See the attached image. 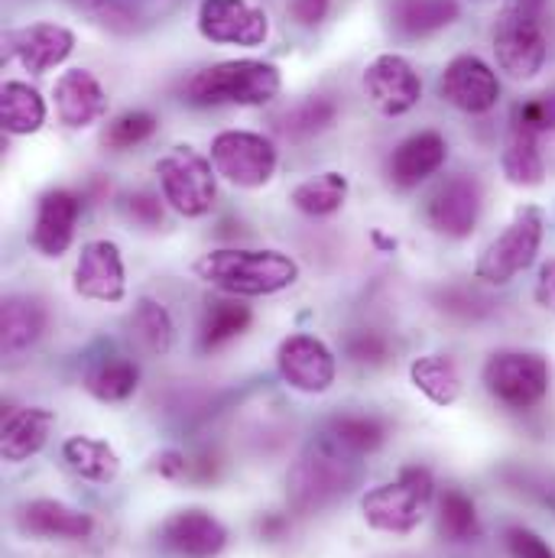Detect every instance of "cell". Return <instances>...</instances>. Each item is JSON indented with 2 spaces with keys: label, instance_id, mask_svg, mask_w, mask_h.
Returning a JSON list of instances; mask_svg holds the SVG:
<instances>
[{
  "label": "cell",
  "instance_id": "obj_4",
  "mask_svg": "<svg viewBox=\"0 0 555 558\" xmlns=\"http://www.w3.org/2000/svg\"><path fill=\"white\" fill-rule=\"evenodd\" d=\"M341 448H335L328 438L312 445L289 471V500L295 510H322L335 504L354 481V468Z\"/></svg>",
  "mask_w": 555,
  "mask_h": 558
},
{
  "label": "cell",
  "instance_id": "obj_44",
  "mask_svg": "<svg viewBox=\"0 0 555 558\" xmlns=\"http://www.w3.org/2000/svg\"><path fill=\"white\" fill-rule=\"evenodd\" d=\"M286 533V520L282 517H267L264 523H261V536L264 539H279Z\"/></svg>",
  "mask_w": 555,
  "mask_h": 558
},
{
  "label": "cell",
  "instance_id": "obj_6",
  "mask_svg": "<svg viewBox=\"0 0 555 558\" xmlns=\"http://www.w3.org/2000/svg\"><path fill=\"white\" fill-rule=\"evenodd\" d=\"M162 198L185 218H202L212 211L218 185H215V166L195 153L192 146H172L156 162Z\"/></svg>",
  "mask_w": 555,
  "mask_h": 558
},
{
  "label": "cell",
  "instance_id": "obj_43",
  "mask_svg": "<svg viewBox=\"0 0 555 558\" xmlns=\"http://www.w3.org/2000/svg\"><path fill=\"white\" fill-rule=\"evenodd\" d=\"M536 302L546 312H555V260L543 264V270H540V279H536Z\"/></svg>",
  "mask_w": 555,
  "mask_h": 558
},
{
  "label": "cell",
  "instance_id": "obj_18",
  "mask_svg": "<svg viewBox=\"0 0 555 558\" xmlns=\"http://www.w3.org/2000/svg\"><path fill=\"white\" fill-rule=\"evenodd\" d=\"M82 202L69 189H49L39 195L36 205V221H33V247L43 257H62L75 238V221H79Z\"/></svg>",
  "mask_w": 555,
  "mask_h": 558
},
{
  "label": "cell",
  "instance_id": "obj_19",
  "mask_svg": "<svg viewBox=\"0 0 555 558\" xmlns=\"http://www.w3.org/2000/svg\"><path fill=\"white\" fill-rule=\"evenodd\" d=\"M59 121L72 131L92 128L108 114V95L88 69H69L52 88Z\"/></svg>",
  "mask_w": 555,
  "mask_h": 558
},
{
  "label": "cell",
  "instance_id": "obj_17",
  "mask_svg": "<svg viewBox=\"0 0 555 558\" xmlns=\"http://www.w3.org/2000/svg\"><path fill=\"white\" fill-rule=\"evenodd\" d=\"M72 49H75V36L59 23H29L7 33V52L33 75L62 65L72 56Z\"/></svg>",
  "mask_w": 555,
  "mask_h": 558
},
{
  "label": "cell",
  "instance_id": "obj_29",
  "mask_svg": "<svg viewBox=\"0 0 555 558\" xmlns=\"http://www.w3.org/2000/svg\"><path fill=\"white\" fill-rule=\"evenodd\" d=\"M325 438L341 448L345 454L358 458V454H371L384 445L387 438V422L377 416H367V413H341L328 422V432Z\"/></svg>",
  "mask_w": 555,
  "mask_h": 558
},
{
  "label": "cell",
  "instance_id": "obj_7",
  "mask_svg": "<svg viewBox=\"0 0 555 558\" xmlns=\"http://www.w3.org/2000/svg\"><path fill=\"white\" fill-rule=\"evenodd\" d=\"M543 228H546V221L536 205L520 208L517 218L510 221V228L481 254L478 270H474L478 279H484L491 286H507L510 279L530 270L543 247Z\"/></svg>",
  "mask_w": 555,
  "mask_h": 558
},
{
  "label": "cell",
  "instance_id": "obj_3",
  "mask_svg": "<svg viewBox=\"0 0 555 558\" xmlns=\"http://www.w3.org/2000/svg\"><path fill=\"white\" fill-rule=\"evenodd\" d=\"M432 494H435V481H432L429 468L410 464L400 471L397 481L367 490L361 497V510H364L367 526H374L381 533L403 536V533H413L422 523V513H425Z\"/></svg>",
  "mask_w": 555,
  "mask_h": 558
},
{
  "label": "cell",
  "instance_id": "obj_24",
  "mask_svg": "<svg viewBox=\"0 0 555 558\" xmlns=\"http://www.w3.org/2000/svg\"><path fill=\"white\" fill-rule=\"evenodd\" d=\"M461 13L458 0H390V23L400 36L419 39L445 29Z\"/></svg>",
  "mask_w": 555,
  "mask_h": 558
},
{
  "label": "cell",
  "instance_id": "obj_15",
  "mask_svg": "<svg viewBox=\"0 0 555 558\" xmlns=\"http://www.w3.org/2000/svg\"><path fill=\"white\" fill-rule=\"evenodd\" d=\"M75 292L95 302H121L128 292L124 260L114 241H88L75 264Z\"/></svg>",
  "mask_w": 555,
  "mask_h": 558
},
{
  "label": "cell",
  "instance_id": "obj_1",
  "mask_svg": "<svg viewBox=\"0 0 555 558\" xmlns=\"http://www.w3.org/2000/svg\"><path fill=\"white\" fill-rule=\"evenodd\" d=\"M195 277L228 295H274L299 279V267L279 251L221 247L195 260Z\"/></svg>",
  "mask_w": 555,
  "mask_h": 558
},
{
  "label": "cell",
  "instance_id": "obj_14",
  "mask_svg": "<svg viewBox=\"0 0 555 558\" xmlns=\"http://www.w3.org/2000/svg\"><path fill=\"white\" fill-rule=\"evenodd\" d=\"M425 218L435 234L461 241L474 231L481 218V185L474 175H455L445 185L435 189V195L425 205Z\"/></svg>",
  "mask_w": 555,
  "mask_h": 558
},
{
  "label": "cell",
  "instance_id": "obj_25",
  "mask_svg": "<svg viewBox=\"0 0 555 558\" xmlns=\"http://www.w3.org/2000/svg\"><path fill=\"white\" fill-rule=\"evenodd\" d=\"M504 175L514 185H540L546 175V162L540 153V134L533 128H527L523 121L514 118L507 146H504Z\"/></svg>",
  "mask_w": 555,
  "mask_h": 558
},
{
  "label": "cell",
  "instance_id": "obj_22",
  "mask_svg": "<svg viewBox=\"0 0 555 558\" xmlns=\"http://www.w3.org/2000/svg\"><path fill=\"white\" fill-rule=\"evenodd\" d=\"M20 530L39 539H88L95 523L62 500H33L20 510Z\"/></svg>",
  "mask_w": 555,
  "mask_h": 558
},
{
  "label": "cell",
  "instance_id": "obj_33",
  "mask_svg": "<svg viewBox=\"0 0 555 558\" xmlns=\"http://www.w3.org/2000/svg\"><path fill=\"white\" fill-rule=\"evenodd\" d=\"M438 533L445 543H474L481 536V520H478V507L468 494L448 487L438 497Z\"/></svg>",
  "mask_w": 555,
  "mask_h": 558
},
{
  "label": "cell",
  "instance_id": "obj_8",
  "mask_svg": "<svg viewBox=\"0 0 555 558\" xmlns=\"http://www.w3.org/2000/svg\"><path fill=\"white\" fill-rule=\"evenodd\" d=\"M212 166L238 189H261L277 172V146L264 134L225 131L212 140Z\"/></svg>",
  "mask_w": 555,
  "mask_h": 558
},
{
  "label": "cell",
  "instance_id": "obj_32",
  "mask_svg": "<svg viewBox=\"0 0 555 558\" xmlns=\"http://www.w3.org/2000/svg\"><path fill=\"white\" fill-rule=\"evenodd\" d=\"M140 384V367L128 357H108L101 361L88 377L85 387L95 400L101 403H124L137 393Z\"/></svg>",
  "mask_w": 555,
  "mask_h": 558
},
{
  "label": "cell",
  "instance_id": "obj_40",
  "mask_svg": "<svg viewBox=\"0 0 555 558\" xmlns=\"http://www.w3.org/2000/svg\"><path fill=\"white\" fill-rule=\"evenodd\" d=\"M514 118H517V121H523L527 128H533L536 134H543V131H555V95H540V98H533V101L520 105Z\"/></svg>",
  "mask_w": 555,
  "mask_h": 558
},
{
  "label": "cell",
  "instance_id": "obj_31",
  "mask_svg": "<svg viewBox=\"0 0 555 558\" xmlns=\"http://www.w3.org/2000/svg\"><path fill=\"white\" fill-rule=\"evenodd\" d=\"M348 198V179L341 172H322L315 179L299 182L289 192V202L295 211L309 215V218H328L335 215Z\"/></svg>",
  "mask_w": 555,
  "mask_h": 558
},
{
  "label": "cell",
  "instance_id": "obj_16",
  "mask_svg": "<svg viewBox=\"0 0 555 558\" xmlns=\"http://www.w3.org/2000/svg\"><path fill=\"white\" fill-rule=\"evenodd\" d=\"M159 543L176 558H218L228 546V530L205 510H179L162 523Z\"/></svg>",
  "mask_w": 555,
  "mask_h": 558
},
{
  "label": "cell",
  "instance_id": "obj_13",
  "mask_svg": "<svg viewBox=\"0 0 555 558\" xmlns=\"http://www.w3.org/2000/svg\"><path fill=\"white\" fill-rule=\"evenodd\" d=\"M364 92L374 101V108L387 118H400L407 111H413L422 98V82H419L417 69L403 59V56H377L367 69H364Z\"/></svg>",
  "mask_w": 555,
  "mask_h": 558
},
{
  "label": "cell",
  "instance_id": "obj_20",
  "mask_svg": "<svg viewBox=\"0 0 555 558\" xmlns=\"http://www.w3.org/2000/svg\"><path fill=\"white\" fill-rule=\"evenodd\" d=\"M445 156H448V143L442 134L435 131H422L407 137L390 156V182L397 189H417L419 182H425L429 175H435L442 166H445Z\"/></svg>",
  "mask_w": 555,
  "mask_h": 558
},
{
  "label": "cell",
  "instance_id": "obj_36",
  "mask_svg": "<svg viewBox=\"0 0 555 558\" xmlns=\"http://www.w3.org/2000/svg\"><path fill=\"white\" fill-rule=\"evenodd\" d=\"M156 118L149 114V111H124V114H118L108 128H105V134H101V143L108 146V149H114V153H121V149H131V146H140V143H146V140L156 134Z\"/></svg>",
  "mask_w": 555,
  "mask_h": 558
},
{
  "label": "cell",
  "instance_id": "obj_5",
  "mask_svg": "<svg viewBox=\"0 0 555 558\" xmlns=\"http://www.w3.org/2000/svg\"><path fill=\"white\" fill-rule=\"evenodd\" d=\"M550 361L533 351H497L484 364V390L507 410H533L550 393Z\"/></svg>",
  "mask_w": 555,
  "mask_h": 558
},
{
  "label": "cell",
  "instance_id": "obj_2",
  "mask_svg": "<svg viewBox=\"0 0 555 558\" xmlns=\"http://www.w3.org/2000/svg\"><path fill=\"white\" fill-rule=\"evenodd\" d=\"M189 105L208 108V105H241L257 108L279 95V69L274 62L257 59H234L218 62L202 72H195L182 88Z\"/></svg>",
  "mask_w": 555,
  "mask_h": 558
},
{
  "label": "cell",
  "instance_id": "obj_12",
  "mask_svg": "<svg viewBox=\"0 0 555 558\" xmlns=\"http://www.w3.org/2000/svg\"><path fill=\"white\" fill-rule=\"evenodd\" d=\"M279 377L299 393H325L335 384V354L312 335H289L277 351Z\"/></svg>",
  "mask_w": 555,
  "mask_h": 558
},
{
  "label": "cell",
  "instance_id": "obj_34",
  "mask_svg": "<svg viewBox=\"0 0 555 558\" xmlns=\"http://www.w3.org/2000/svg\"><path fill=\"white\" fill-rule=\"evenodd\" d=\"M131 331H134L140 348L149 351V354H166L172 348V338H176L169 312L159 302H153V299H140L137 305H134Z\"/></svg>",
  "mask_w": 555,
  "mask_h": 558
},
{
  "label": "cell",
  "instance_id": "obj_23",
  "mask_svg": "<svg viewBox=\"0 0 555 558\" xmlns=\"http://www.w3.org/2000/svg\"><path fill=\"white\" fill-rule=\"evenodd\" d=\"M46 331V308L29 295H10L0 305V348L3 354H20L39 341Z\"/></svg>",
  "mask_w": 555,
  "mask_h": 558
},
{
  "label": "cell",
  "instance_id": "obj_28",
  "mask_svg": "<svg viewBox=\"0 0 555 558\" xmlns=\"http://www.w3.org/2000/svg\"><path fill=\"white\" fill-rule=\"evenodd\" d=\"M0 121H3V131L13 137L36 134L46 124V105L39 92L29 88L26 82H7L0 92Z\"/></svg>",
  "mask_w": 555,
  "mask_h": 558
},
{
  "label": "cell",
  "instance_id": "obj_45",
  "mask_svg": "<svg viewBox=\"0 0 555 558\" xmlns=\"http://www.w3.org/2000/svg\"><path fill=\"white\" fill-rule=\"evenodd\" d=\"M507 7H514V10H523V13H536V16H543V7H546V0H507Z\"/></svg>",
  "mask_w": 555,
  "mask_h": 558
},
{
  "label": "cell",
  "instance_id": "obj_11",
  "mask_svg": "<svg viewBox=\"0 0 555 558\" xmlns=\"http://www.w3.org/2000/svg\"><path fill=\"white\" fill-rule=\"evenodd\" d=\"M438 95L464 114H487L500 98V82L484 59L458 56L445 65L438 78Z\"/></svg>",
  "mask_w": 555,
  "mask_h": 558
},
{
  "label": "cell",
  "instance_id": "obj_41",
  "mask_svg": "<svg viewBox=\"0 0 555 558\" xmlns=\"http://www.w3.org/2000/svg\"><path fill=\"white\" fill-rule=\"evenodd\" d=\"M128 218L137 228H146V231L159 228L162 225V202H159V195H153V192H134L128 198Z\"/></svg>",
  "mask_w": 555,
  "mask_h": 558
},
{
  "label": "cell",
  "instance_id": "obj_38",
  "mask_svg": "<svg viewBox=\"0 0 555 558\" xmlns=\"http://www.w3.org/2000/svg\"><path fill=\"white\" fill-rule=\"evenodd\" d=\"M504 546L514 558H555L550 543L540 533L527 530V526H507L504 530Z\"/></svg>",
  "mask_w": 555,
  "mask_h": 558
},
{
  "label": "cell",
  "instance_id": "obj_46",
  "mask_svg": "<svg viewBox=\"0 0 555 558\" xmlns=\"http://www.w3.org/2000/svg\"><path fill=\"white\" fill-rule=\"evenodd\" d=\"M75 3H82V0H75ZM114 3H128V7H143V0H114Z\"/></svg>",
  "mask_w": 555,
  "mask_h": 558
},
{
  "label": "cell",
  "instance_id": "obj_37",
  "mask_svg": "<svg viewBox=\"0 0 555 558\" xmlns=\"http://www.w3.org/2000/svg\"><path fill=\"white\" fill-rule=\"evenodd\" d=\"M345 354L354 364L377 367L390 357V338L384 331H374V328H358L345 338Z\"/></svg>",
  "mask_w": 555,
  "mask_h": 558
},
{
  "label": "cell",
  "instance_id": "obj_30",
  "mask_svg": "<svg viewBox=\"0 0 555 558\" xmlns=\"http://www.w3.org/2000/svg\"><path fill=\"white\" fill-rule=\"evenodd\" d=\"M410 377L419 393H425L435 407H451L461 397V374L448 354H425L410 367Z\"/></svg>",
  "mask_w": 555,
  "mask_h": 558
},
{
  "label": "cell",
  "instance_id": "obj_21",
  "mask_svg": "<svg viewBox=\"0 0 555 558\" xmlns=\"http://www.w3.org/2000/svg\"><path fill=\"white\" fill-rule=\"evenodd\" d=\"M56 416L43 407H7L0 422V451L7 461H26L49 441Z\"/></svg>",
  "mask_w": 555,
  "mask_h": 558
},
{
  "label": "cell",
  "instance_id": "obj_27",
  "mask_svg": "<svg viewBox=\"0 0 555 558\" xmlns=\"http://www.w3.org/2000/svg\"><path fill=\"white\" fill-rule=\"evenodd\" d=\"M62 458H65V464H69L79 477H85V481H92V484H111V481L118 477V471H121L118 451H114L108 441L88 438V435H72V438L62 445Z\"/></svg>",
  "mask_w": 555,
  "mask_h": 558
},
{
  "label": "cell",
  "instance_id": "obj_39",
  "mask_svg": "<svg viewBox=\"0 0 555 558\" xmlns=\"http://www.w3.org/2000/svg\"><path fill=\"white\" fill-rule=\"evenodd\" d=\"M438 302L448 315H461V318H478V315L491 312V302L471 289H445Z\"/></svg>",
  "mask_w": 555,
  "mask_h": 558
},
{
  "label": "cell",
  "instance_id": "obj_10",
  "mask_svg": "<svg viewBox=\"0 0 555 558\" xmlns=\"http://www.w3.org/2000/svg\"><path fill=\"white\" fill-rule=\"evenodd\" d=\"M198 33L212 43L228 46H264L270 36V20L261 7L248 0H202Z\"/></svg>",
  "mask_w": 555,
  "mask_h": 558
},
{
  "label": "cell",
  "instance_id": "obj_35",
  "mask_svg": "<svg viewBox=\"0 0 555 558\" xmlns=\"http://www.w3.org/2000/svg\"><path fill=\"white\" fill-rule=\"evenodd\" d=\"M335 118H338L335 101L315 95V98H305V101L292 105V108L279 118V131L292 140L315 137V134L328 131V128L335 124Z\"/></svg>",
  "mask_w": 555,
  "mask_h": 558
},
{
  "label": "cell",
  "instance_id": "obj_26",
  "mask_svg": "<svg viewBox=\"0 0 555 558\" xmlns=\"http://www.w3.org/2000/svg\"><path fill=\"white\" fill-rule=\"evenodd\" d=\"M251 308L244 302H238V295H225V299H212L202 322H198V348L205 354L225 348L228 341H234L238 335L248 331L251 325Z\"/></svg>",
  "mask_w": 555,
  "mask_h": 558
},
{
  "label": "cell",
  "instance_id": "obj_42",
  "mask_svg": "<svg viewBox=\"0 0 555 558\" xmlns=\"http://www.w3.org/2000/svg\"><path fill=\"white\" fill-rule=\"evenodd\" d=\"M328 7H331V0H292V3H289L292 16H295L302 26H318V23L328 16Z\"/></svg>",
  "mask_w": 555,
  "mask_h": 558
},
{
  "label": "cell",
  "instance_id": "obj_9",
  "mask_svg": "<svg viewBox=\"0 0 555 558\" xmlns=\"http://www.w3.org/2000/svg\"><path fill=\"white\" fill-rule=\"evenodd\" d=\"M494 56H497L500 72H507L517 82L540 75L546 62V36H543L540 16L504 7L494 23Z\"/></svg>",
  "mask_w": 555,
  "mask_h": 558
}]
</instances>
